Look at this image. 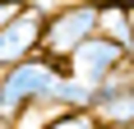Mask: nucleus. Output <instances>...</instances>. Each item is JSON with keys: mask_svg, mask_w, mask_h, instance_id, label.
Here are the masks:
<instances>
[{"mask_svg": "<svg viewBox=\"0 0 134 129\" xmlns=\"http://www.w3.org/2000/svg\"><path fill=\"white\" fill-rule=\"evenodd\" d=\"M93 120L107 129H130L134 125V74L130 69H120L116 78H107L102 88L93 92Z\"/></svg>", "mask_w": 134, "mask_h": 129, "instance_id": "obj_5", "label": "nucleus"}, {"mask_svg": "<svg viewBox=\"0 0 134 129\" xmlns=\"http://www.w3.org/2000/svg\"><path fill=\"white\" fill-rule=\"evenodd\" d=\"M37 129H97V120H93V111H55Z\"/></svg>", "mask_w": 134, "mask_h": 129, "instance_id": "obj_8", "label": "nucleus"}, {"mask_svg": "<svg viewBox=\"0 0 134 129\" xmlns=\"http://www.w3.org/2000/svg\"><path fill=\"white\" fill-rule=\"evenodd\" d=\"M93 83H83V78H74V74H65L60 78V88H55V97L51 102L60 106V111H88V106H93Z\"/></svg>", "mask_w": 134, "mask_h": 129, "instance_id": "obj_7", "label": "nucleus"}, {"mask_svg": "<svg viewBox=\"0 0 134 129\" xmlns=\"http://www.w3.org/2000/svg\"><path fill=\"white\" fill-rule=\"evenodd\" d=\"M97 32L111 42H120L125 51L134 46V9L130 5H111V0H97Z\"/></svg>", "mask_w": 134, "mask_h": 129, "instance_id": "obj_6", "label": "nucleus"}, {"mask_svg": "<svg viewBox=\"0 0 134 129\" xmlns=\"http://www.w3.org/2000/svg\"><path fill=\"white\" fill-rule=\"evenodd\" d=\"M93 32H97V0H65V5L46 9V23H42V55H51V60L65 64Z\"/></svg>", "mask_w": 134, "mask_h": 129, "instance_id": "obj_2", "label": "nucleus"}, {"mask_svg": "<svg viewBox=\"0 0 134 129\" xmlns=\"http://www.w3.org/2000/svg\"><path fill=\"white\" fill-rule=\"evenodd\" d=\"M42 23H46V5L42 0H23L0 23V69H9V64L42 51Z\"/></svg>", "mask_w": 134, "mask_h": 129, "instance_id": "obj_3", "label": "nucleus"}, {"mask_svg": "<svg viewBox=\"0 0 134 129\" xmlns=\"http://www.w3.org/2000/svg\"><path fill=\"white\" fill-rule=\"evenodd\" d=\"M125 46L120 42H111V37H102V32H93V37L83 42L79 51L65 60V74H74V78H83V83H93V88H102L107 78H116L120 69H130V60H125Z\"/></svg>", "mask_w": 134, "mask_h": 129, "instance_id": "obj_4", "label": "nucleus"}, {"mask_svg": "<svg viewBox=\"0 0 134 129\" xmlns=\"http://www.w3.org/2000/svg\"><path fill=\"white\" fill-rule=\"evenodd\" d=\"M60 78H65V64L42 55V51L19 60V64H9V69H0V125H14L28 106L51 102Z\"/></svg>", "mask_w": 134, "mask_h": 129, "instance_id": "obj_1", "label": "nucleus"}, {"mask_svg": "<svg viewBox=\"0 0 134 129\" xmlns=\"http://www.w3.org/2000/svg\"><path fill=\"white\" fill-rule=\"evenodd\" d=\"M125 60H130V74H134V46H130V55H125Z\"/></svg>", "mask_w": 134, "mask_h": 129, "instance_id": "obj_9", "label": "nucleus"}, {"mask_svg": "<svg viewBox=\"0 0 134 129\" xmlns=\"http://www.w3.org/2000/svg\"><path fill=\"white\" fill-rule=\"evenodd\" d=\"M111 5H130V9H134V0H111Z\"/></svg>", "mask_w": 134, "mask_h": 129, "instance_id": "obj_10", "label": "nucleus"}, {"mask_svg": "<svg viewBox=\"0 0 134 129\" xmlns=\"http://www.w3.org/2000/svg\"><path fill=\"white\" fill-rule=\"evenodd\" d=\"M97 129H107V125H97Z\"/></svg>", "mask_w": 134, "mask_h": 129, "instance_id": "obj_11", "label": "nucleus"}, {"mask_svg": "<svg viewBox=\"0 0 134 129\" xmlns=\"http://www.w3.org/2000/svg\"><path fill=\"white\" fill-rule=\"evenodd\" d=\"M130 129H134V125H130Z\"/></svg>", "mask_w": 134, "mask_h": 129, "instance_id": "obj_12", "label": "nucleus"}]
</instances>
